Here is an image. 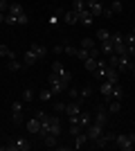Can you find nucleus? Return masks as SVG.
I'll return each mask as SVG.
<instances>
[{
    "label": "nucleus",
    "instance_id": "nucleus-10",
    "mask_svg": "<svg viewBox=\"0 0 135 151\" xmlns=\"http://www.w3.org/2000/svg\"><path fill=\"white\" fill-rule=\"evenodd\" d=\"M36 61H39V57H36L32 50H27L25 54H23V65H25V68H32Z\"/></svg>",
    "mask_w": 135,
    "mask_h": 151
},
{
    "label": "nucleus",
    "instance_id": "nucleus-36",
    "mask_svg": "<svg viewBox=\"0 0 135 151\" xmlns=\"http://www.w3.org/2000/svg\"><path fill=\"white\" fill-rule=\"evenodd\" d=\"M11 122H14L16 126H20L25 120H23V115H20V113H11Z\"/></svg>",
    "mask_w": 135,
    "mask_h": 151
},
{
    "label": "nucleus",
    "instance_id": "nucleus-8",
    "mask_svg": "<svg viewBox=\"0 0 135 151\" xmlns=\"http://www.w3.org/2000/svg\"><path fill=\"white\" fill-rule=\"evenodd\" d=\"M86 5H88V12L92 14V18L101 16V9H104V5L99 2V0H95V2H86Z\"/></svg>",
    "mask_w": 135,
    "mask_h": 151
},
{
    "label": "nucleus",
    "instance_id": "nucleus-15",
    "mask_svg": "<svg viewBox=\"0 0 135 151\" xmlns=\"http://www.w3.org/2000/svg\"><path fill=\"white\" fill-rule=\"evenodd\" d=\"M86 142H90L88 135H86V131H81V133H77V135H74V149H81Z\"/></svg>",
    "mask_w": 135,
    "mask_h": 151
},
{
    "label": "nucleus",
    "instance_id": "nucleus-26",
    "mask_svg": "<svg viewBox=\"0 0 135 151\" xmlns=\"http://www.w3.org/2000/svg\"><path fill=\"white\" fill-rule=\"evenodd\" d=\"M81 47H84V50H92V47H97V45H95V41H92L90 36H84L81 38Z\"/></svg>",
    "mask_w": 135,
    "mask_h": 151
},
{
    "label": "nucleus",
    "instance_id": "nucleus-25",
    "mask_svg": "<svg viewBox=\"0 0 135 151\" xmlns=\"http://www.w3.org/2000/svg\"><path fill=\"white\" fill-rule=\"evenodd\" d=\"M95 93V88L92 86H86V88H79V99H88L90 95Z\"/></svg>",
    "mask_w": 135,
    "mask_h": 151
},
{
    "label": "nucleus",
    "instance_id": "nucleus-52",
    "mask_svg": "<svg viewBox=\"0 0 135 151\" xmlns=\"http://www.w3.org/2000/svg\"><path fill=\"white\" fill-rule=\"evenodd\" d=\"M133 124H135V122H133Z\"/></svg>",
    "mask_w": 135,
    "mask_h": 151
},
{
    "label": "nucleus",
    "instance_id": "nucleus-23",
    "mask_svg": "<svg viewBox=\"0 0 135 151\" xmlns=\"http://www.w3.org/2000/svg\"><path fill=\"white\" fill-rule=\"evenodd\" d=\"M84 9H88V5H86V0H72V12L81 14Z\"/></svg>",
    "mask_w": 135,
    "mask_h": 151
},
{
    "label": "nucleus",
    "instance_id": "nucleus-21",
    "mask_svg": "<svg viewBox=\"0 0 135 151\" xmlns=\"http://www.w3.org/2000/svg\"><path fill=\"white\" fill-rule=\"evenodd\" d=\"M108 113H119L122 111V104H119V99H108Z\"/></svg>",
    "mask_w": 135,
    "mask_h": 151
},
{
    "label": "nucleus",
    "instance_id": "nucleus-45",
    "mask_svg": "<svg viewBox=\"0 0 135 151\" xmlns=\"http://www.w3.org/2000/svg\"><path fill=\"white\" fill-rule=\"evenodd\" d=\"M126 47H129V54H131V57H135V41H133V43H126Z\"/></svg>",
    "mask_w": 135,
    "mask_h": 151
},
{
    "label": "nucleus",
    "instance_id": "nucleus-49",
    "mask_svg": "<svg viewBox=\"0 0 135 151\" xmlns=\"http://www.w3.org/2000/svg\"><path fill=\"white\" fill-rule=\"evenodd\" d=\"M2 23H5V14L0 12V25H2Z\"/></svg>",
    "mask_w": 135,
    "mask_h": 151
},
{
    "label": "nucleus",
    "instance_id": "nucleus-35",
    "mask_svg": "<svg viewBox=\"0 0 135 151\" xmlns=\"http://www.w3.org/2000/svg\"><path fill=\"white\" fill-rule=\"evenodd\" d=\"M32 99H34V90L32 88L23 90V101H32Z\"/></svg>",
    "mask_w": 135,
    "mask_h": 151
},
{
    "label": "nucleus",
    "instance_id": "nucleus-50",
    "mask_svg": "<svg viewBox=\"0 0 135 151\" xmlns=\"http://www.w3.org/2000/svg\"><path fill=\"white\" fill-rule=\"evenodd\" d=\"M131 34H133V36H135V25H133V32H131Z\"/></svg>",
    "mask_w": 135,
    "mask_h": 151
},
{
    "label": "nucleus",
    "instance_id": "nucleus-37",
    "mask_svg": "<svg viewBox=\"0 0 135 151\" xmlns=\"http://www.w3.org/2000/svg\"><path fill=\"white\" fill-rule=\"evenodd\" d=\"M52 108H54V113H65V104H63V101H54V106H52Z\"/></svg>",
    "mask_w": 135,
    "mask_h": 151
},
{
    "label": "nucleus",
    "instance_id": "nucleus-27",
    "mask_svg": "<svg viewBox=\"0 0 135 151\" xmlns=\"http://www.w3.org/2000/svg\"><path fill=\"white\" fill-rule=\"evenodd\" d=\"M99 41H110V32L106 29V27H101V29H97V34H95Z\"/></svg>",
    "mask_w": 135,
    "mask_h": 151
},
{
    "label": "nucleus",
    "instance_id": "nucleus-42",
    "mask_svg": "<svg viewBox=\"0 0 135 151\" xmlns=\"http://www.w3.org/2000/svg\"><path fill=\"white\" fill-rule=\"evenodd\" d=\"M101 14H104V16H106V18H113V16H115L110 7H104V9H101Z\"/></svg>",
    "mask_w": 135,
    "mask_h": 151
},
{
    "label": "nucleus",
    "instance_id": "nucleus-9",
    "mask_svg": "<svg viewBox=\"0 0 135 151\" xmlns=\"http://www.w3.org/2000/svg\"><path fill=\"white\" fill-rule=\"evenodd\" d=\"M43 145L47 147V149H56L59 147V135H54V133H47L43 138Z\"/></svg>",
    "mask_w": 135,
    "mask_h": 151
},
{
    "label": "nucleus",
    "instance_id": "nucleus-17",
    "mask_svg": "<svg viewBox=\"0 0 135 151\" xmlns=\"http://www.w3.org/2000/svg\"><path fill=\"white\" fill-rule=\"evenodd\" d=\"M14 142H16V149H18V151H29V149H32V145H29V140H27V138H18V140H14Z\"/></svg>",
    "mask_w": 135,
    "mask_h": 151
},
{
    "label": "nucleus",
    "instance_id": "nucleus-40",
    "mask_svg": "<svg viewBox=\"0 0 135 151\" xmlns=\"http://www.w3.org/2000/svg\"><path fill=\"white\" fill-rule=\"evenodd\" d=\"M16 18H18V25H27V23H29V16H27V14H20Z\"/></svg>",
    "mask_w": 135,
    "mask_h": 151
},
{
    "label": "nucleus",
    "instance_id": "nucleus-29",
    "mask_svg": "<svg viewBox=\"0 0 135 151\" xmlns=\"http://www.w3.org/2000/svg\"><path fill=\"white\" fill-rule=\"evenodd\" d=\"M122 7H124V0H113V2H110L113 14H119V12H122Z\"/></svg>",
    "mask_w": 135,
    "mask_h": 151
},
{
    "label": "nucleus",
    "instance_id": "nucleus-2",
    "mask_svg": "<svg viewBox=\"0 0 135 151\" xmlns=\"http://www.w3.org/2000/svg\"><path fill=\"white\" fill-rule=\"evenodd\" d=\"M108 108L104 106V104H99V106H95V117H92V122H97V124H101V126H106L108 124Z\"/></svg>",
    "mask_w": 135,
    "mask_h": 151
},
{
    "label": "nucleus",
    "instance_id": "nucleus-44",
    "mask_svg": "<svg viewBox=\"0 0 135 151\" xmlns=\"http://www.w3.org/2000/svg\"><path fill=\"white\" fill-rule=\"evenodd\" d=\"M68 95H70V97H74V99H77V97H79V88H68Z\"/></svg>",
    "mask_w": 135,
    "mask_h": 151
},
{
    "label": "nucleus",
    "instance_id": "nucleus-1",
    "mask_svg": "<svg viewBox=\"0 0 135 151\" xmlns=\"http://www.w3.org/2000/svg\"><path fill=\"white\" fill-rule=\"evenodd\" d=\"M41 129L47 133H54V135H61V120H59L56 115H50L45 124H41Z\"/></svg>",
    "mask_w": 135,
    "mask_h": 151
},
{
    "label": "nucleus",
    "instance_id": "nucleus-48",
    "mask_svg": "<svg viewBox=\"0 0 135 151\" xmlns=\"http://www.w3.org/2000/svg\"><path fill=\"white\" fill-rule=\"evenodd\" d=\"M129 138H131V142L135 145V133H129Z\"/></svg>",
    "mask_w": 135,
    "mask_h": 151
},
{
    "label": "nucleus",
    "instance_id": "nucleus-24",
    "mask_svg": "<svg viewBox=\"0 0 135 151\" xmlns=\"http://www.w3.org/2000/svg\"><path fill=\"white\" fill-rule=\"evenodd\" d=\"M0 57H7V59H16V54H14L11 52V47H9V45H0Z\"/></svg>",
    "mask_w": 135,
    "mask_h": 151
},
{
    "label": "nucleus",
    "instance_id": "nucleus-28",
    "mask_svg": "<svg viewBox=\"0 0 135 151\" xmlns=\"http://www.w3.org/2000/svg\"><path fill=\"white\" fill-rule=\"evenodd\" d=\"M92 145H95V147H99V149H104V147H108V140H106V133H101V135H99V138H97L95 142H92Z\"/></svg>",
    "mask_w": 135,
    "mask_h": 151
},
{
    "label": "nucleus",
    "instance_id": "nucleus-51",
    "mask_svg": "<svg viewBox=\"0 0 135 151\" xmlns=\"http://www.w3.org/2000/svg\"><path fill=\"white\" fill-rule=\"evenodd\" d=\"M133 79H135V70H133Z\"/></svg>",
    "mask_w": 135,
    "mask_h": 151
},
{
    "label": "nucleus",
    "instance_id": "nucleus-3",
    "mask_svg": "<svg viewBox=\"0 0 135 151\" xmlns=\"http://www.w3.org/2000/svg\"><path fill=\"white\" fill-rule=\"evenodd\" d=\"M84 131H86V135H88V140H90V142H95V140H97V138H99V135L104 133V126H101V124H97V122H92V124H88V126H86Z\"/></svg>",
    "mask_w": 135,
    "mask_h": 151
},
{
    "label": "nucleus",
    "instance_id": "nucleus-43",
    "mask_svg": "<svg viewBox=\"0 0 135 151\" xmlns=\"http://www.w3.org/2000/svg\"><path fill=\"white\" fill-rule=\"evenodd\" d=\"M0 12H2V14L9 12V2H7V0H0Z\"/></svg>",
    "mask_w": 135,
    "mask_h": 151
},
{
    "label": "nucleus",
    "instance_id": "nucleus-6",
    "mask_svg": "<svg viewBox=\"0 0 135 151\" xmlns=\"http://www.w3.org/2000/svg\"><path fill=\"white\" fill-rule=\"evenodd\" d=\"M84 111L81 108V99L79 101H70V104H65V113H68V117H72V115H79Z\"/></svg>",
    "mask_w": 135,
    "mask_h": 151
},
{
    "label": "nucleus",
    "instance_id": "nucleus-22",
    "mask_svg": "<svg viewBox=\"0 0 135 151\" xmlns=\"http://www.w3.org/2000/svg\"><path fill=\"white\" fill-rule=\"evenodd\" d=\"M84 68H86V72H90V75H92V72H95V70H97V59H86V61H84Z\"/></svg>",
    "mask_w": 135,
    "mask_h": 151
},
{
    "label": "nucleus",
    "instance_id": "nucleus-31",
    "mask_svg": "<svg viewBox=\"0 0 135 151\" xmlns=\"http://www.w3.org/2000/svg\"><path fill=\"white\" fill-rule=\"evenodd\" d=\"M81 131H84L81 124H70L68 126V133H70V135H77V133H81Z\"/></svg>",
    "mask_w": 135,
    "mask_h": 151
},
{
    "label": "nucleus",
    "instance_id": "nucleus-4",
    "mask_svg": "<svg viewBox=\"0 0 135 151\" xmlns=\"http://www.w3.org/2000/svg\"><path fill=\"white\" fill-rule=\"evenodd\" d=\"M115 145L119 147V149H124V151H131L135 147L133 142H131V138H129V135H124V133H119V135L115 138Z\"/></svg>",
    "mask_w": 135,
    "mask_h": 151
},
{
    "label": "nucleus",
    "instance_id": "nucleus-18",
    "mask_svg": "<svg viewBox=\"0 0 135 151\" xmlns=\"http://www.w3.org/2000/svg\"><path fill=\"white\" fill-rule=\"evenodd\" d=\"M23 68H25V65L20 61H16V59H9V63H7V70H9V72H20Z\"/></svg>",
    "mask_w": 135,
    "mask_h": 151
},
{
    "label": "nucleus",
    "instance_id": "nucleus-33",
    "mask_svg": "<svg viewBox=\"0 0 135 151\" xmlns=\"http://www.w3.org/2000/svg\"><path fill=\"white\" fill-rule=\"evenodd\" d=\"M63 63H61V61H54V63H52V72H54V75H61V72H63Z\"/></svg>",
    "mask_w": 135,
    "mask_h": 151
},
{
    "label": "nucleus",
    "instance_id": "nucleus-41",
    "mask_svg": "<svg viewBox=\"0 0 135 151\" xmlns=\"http://www.w3.org/2000/svg\"><path fill=\"white\" fill-rule=\"evenodd\" d=\"M90 59H101V50H99V47H92V50H90Z\"/></svg>",
    "mask_w": 135,
    "mask_h": 151
},
{
    "label": "nucleus",
    "instance_id": "nucleus-34",
    "mask_svg": "<svg viewBox=\"0 0 135 151\" xmlns=\"http://www.w3.org/2000/svg\"><path fill=\"white\" fill-rule=\"evenodd\" d=\"M5 25H18V18L16 16H11V14H5Z\"/></svg>",
    "mask_w": 135,
    "mask_h": 151
},
{
    "label": "nucleus",
    "instance_id": "nucleus-38",
    "mask_svg": "<svg viewBox=\"0 0 135 151\" xmlns=\"http://www.w3.org/2000/svg\"><path fill=\"white\" fill-rule=\"evenodd\" d=\"M52 95H54L52 90H41V93H39V97H41L43 101H50V97H52Z\"/></svg>",
    "mask_w": 135,
    "mask_h": 151
},
{
    "label": "nucleus",
    "instance_id": "nucleus-5",
    "mask_svg": "<svg viewBox=\"0 0 135 151\" xmlns=\"http://www.w3.org/2000/svg\"><path fill=\"white\" fill-rule=\"evenodd\" d=\"M61 20H63L65 25H77V23H79V14H77V12H72V9H68V12H63Z\"/></svg>",
    "mask_w": 135,
    "mask_h": 151
},
{
    "label": "nucleus",
    "instance_id": "nucleus-11",
    "mask_svg": "<svg viewBox=\"0 0 135 151\" xmlns=\"http://www.w3.org/2000/svg\"><path fill=\"white\" fill-rule=\"evenodd\" d=\"M99 93L104 95V99L108 101V99H110V95H113V83L104 79V81H101V86H99Z\"/></svg>",
    "mask_w": 135,
    "mask_h": 151
},
{
    "label": "nucleus",
    "instance_id": "nucleus-14",
    "mask_svg": "<svg viewBox=\"0 0 135 151\" xmlns=\"http://www.w3.org/2000/svg\"><path fill=\"white\" fill-rule=\"evenodd\" d=\"M92 20H95V18H92V14H90L88 9H84V12L79 14V23H81V25L88 27V25H92Z\"/></svg>",
    "mask_w": 135,
    "mask_h": 151
},
{
    "label": "nucleus",
    "instance_id": "nucleus-30",
    "mask_svg": "<svg viewBox=\"0 0 135 151\" xmlns=\"http://www.w3.org/2000/svg\"><path fill=\"white\" fill-rule=\"evenodd\" d=\"M77 50H79V47H74V45L63 43V52H65V54H70V57H77Z\"/></svg>",
    "mask_w": 135,
    "mask_h": 151
},
{
    "label": "nucleus",
    "instance_id": "nucleus-12",
    "mask_svg": "<svg viewBox=\"0 0 135 151\" xmlns=\"http://www.w3.org/2000/svg\"><path fill=\"white\" fill-rule=\"evenodd\" d=\"M79 124L84 126V129H86V126H88V124H92V113H90V111H86V108H84V111L79 113Z\"/></svg>",
    "mask_w": 135,
    "mask_h": 151
},
{
    "label": "nucleus",
    "instance_id": "nucleus-16",
    "mask_svg": "<svg viewBox=\"0 0 135 151\" xmlns=\"http://www.w3.org/2000/svg\"><path fill=\"white\" fill-rule=\"evenodd\" d=\"M7 14H11V16H20V14H25V9H23L20 2H9V12H7Z\"/></svg>",
    "mask_w": 135,
    "mask_h": 151
},
{
    "label": "nucleus",
    "instance_id": "nucleus-19",
    "mask_svg": "<svg viewBox=\"0 0 135 151\" xmlns=\"http://www.w3.org/2000/svg\"><path fill=\"white\" fill-rule=\"evenodd\" d=\"M99 50H101V54H113V41H99Z\"/></svg>",
    "mask_w": 135,
    "mask_h": 151
},
{
    "label": "nucleus",
    "instance_id": "nucleus-7",
    "mask_svg": "<svg viewBox=\"0 0 135 151\" xmlns=\"http://www.w3.org/2000/svg\"><path fill=\"white\" fill-rule=\"evenodd\" d=\"M29 50H32L34 54L39 57V61H41V59H45L47 54H50V52H47V47H45L43 43H32V47H29Z\"/></svg>",
    "mask_w": 135,
    "mask_h": 151
},
{
    "label": "nucleus",
    "instance_id": "nucleus-47",
    "mask_svg": "<svg viewBox=\"0 0 135 151\" xmlns=\"http://www.w3.org/2000/svg\"><path fill=\"white\" fill-rule=\"evenodd\" d=\"M52 52H54V54H61V52H63V45H54V47H52Z\"/></svg>",
    "mask_w": 135,
    "mask_h": 151
},
{
    "label": "nucleus",
    "instance_id": "nucleus-32",
    "mask_svg": "<svg viewBox=\"0 0 135 151\" xmlns=\"http://www.w3.org/2000/svg\"><path fill=\"white\" fill-rule=\"evenodd\" d=\"M88 57H90V50H84V47H79V50H77V59H79V61H86Z\"/></svg>",
    "mask_w": 135,
    "mask_h": 151
},
{
    "label": "nucleus",
    "instance_id": "nucleus-39",
    "mask_svg": "<svg viewBox=\"0 0 135 151\" xmlns=\"http://www.w3.org/2000/svg\"><path fill=\"white\" fill-rule=\"evenodd\" d=\"M11 113H23V101H14L11 104Z\"/></svg>",
    "mask_w": 135,
    "mask_h": 151
},
{
    "label": "nucleus",
    "instance_id": "nucleus-20",
    "mask_svg": "<svg viewBox=\"0 0 135 151\" xmlns=\"http://www.w3.org/2000/svg\"><path fill=\"white\" fill-rule=\"evenodd\" d=\"M122 97H124V90H122V86H119V81L113 83V95H110V99H119L122 101Z\"/></svg>",
    "mask_w": 135,
    "mask_h": 151
},
{
    "label": "nucleus",
    "instance_id": "nucleus-46",
    "mask_svg": "<svg viewBox=\"0 0 135 151\" xmlns=\"http://www.w3.org/2000/svg\"><path fill=\"white\" fill-rule=\"evenodd\" d=\"M59 25V18H56V14L54 16H50V27H56Z\"/></svg>",
    "mask_w": 135,
    "mask_h": 151
},
{
    "label": "nucleus",
    "instance_id": "nucleus-13",
    "mask_svg": "<svg viewBox=\"0 0 135 151\" xmlns=\"http://www.w3.org/2000/svg\"><path fill=\"white\" fill-rule=\"evenodd\" d=\"M29 133H36L39 135V131H41V122H39V117H32V120H27V126H25Z\"/></svg>",
    "mask_w": 135,
    "mask_h": 151
}]
</instances>
